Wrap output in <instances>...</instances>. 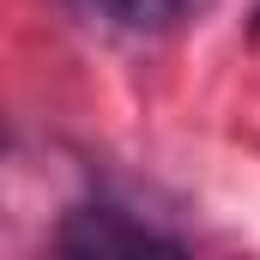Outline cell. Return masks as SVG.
I'll use <instances>...</instances> for the list:
<instances>
[{"mask_svg": "<svg viewBox=\"0 0 260 260\" xmlns=\"http://www.w3.org/2000/svg\"><path fill=\"white\" fill-rule=\"evenodd\" d=\"M61 248L67 254H145V248L176 254L182 236H170L157 224H139L121 206H79V212H67V224H61Z\"/></svg>", "mask_w": 260, "mask_h": 260, "instance_id": "1", "label": "cell"}, {"mask_svg": "<svg viewBox=\"0 0 260 260\" xmlns=\"http://www.w3.org/2000/svg\"><path fill=\"white\" fill-rule=\"evenodd\" d=\"M79 6L127 37H164V30L194 24L200 12H212V0H79Z\"/></svg>", "mask_w": 260, "mask_h": 260, "instance_id": "2", "label": "cell"}, {"mask_svg": "<svg viewBox=\"0 0 260 260\" xmlns=\"http://www.w3.org/2000/svg\"><path fill=\"white\" fill-rule=\"evenodd\" d=\"M254 30H260V12H254Z\"/></svg>", "mask_w": 260, "mask_h": 260, "instance_id": "3", "label": "cell"}]
</instances>
